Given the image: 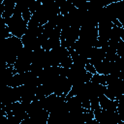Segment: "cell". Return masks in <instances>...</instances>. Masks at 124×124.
Segmentation results:
<instances>
[{"instance_id":"obj_1","label":"cell","mask_w":124,"mask_h":124,"mask_svg":"<svg viewBox=\"0 0 124 124\" xmlns=\"http://www.w3.org/2000/svg\"><path fill=\"white\" fill-rule=\"evenodd\" d=\"M4 21L8 27L11 35L14 37H16L18 39H21L27 30V22H25L24 19L22 18L20 10L16 6V4L15 7L13 16L10 18L4 19Z\"/></svg>"},{"instance_id":"obj_2","label":"cell","mask_w":124,"mask_h":124,"mask_svg":"<svg viewBox=\"0 0 124 124\" xmlns=\"http://www.w3.org/2000/svg\"><path fill=\"white\" fill-rule=\"evenodd\" d=\"M94 119L100 124H119L121 120L117 111H109L101 108L93 110Z\"/></svg>"},{"instance_id":"obj_3","label":"cell","mask_w":124,"mask_h":124,"mask_svg":"<svg viewBox=\"0 0 124 124\" xmlns=\"http://www.w3.org/2000/svg\"><path fill=\"white\" fill-rule=\"evenodd\" d=\"M48 114H49L48 111H46V109H42L36 113L28 115L29 123L30 124H47Z\"/></svg>"},{"instance_id":"obj_4","label":"cell","mask_w":124,"mask_h":124,"mask_svg":"<svg viewBox=\"0 0 124 124\" xmlns=\"http://www.w3.org/2000/svg\"><path fill=\"white\" fill-rule=\"evenodd\" d=\"M98 100H99V106L102 109L109 110V111H116L117 106H118L117 101L109 100L105 95H102L101 97H99Z\"/></svg>"},{"instance_id":"obj_5","label":"cell","mask_w":124,"mask_h":124,"mask_svg":"<svg viewBox=\"0 0 124 124\" xmlns=\"http://www.w3.org/2000/svg\"><path fill=\"white\" fill-rule=\"evenodd\" d=\"M105 56H106L105 51L102 48H100V47H93L92 52L90 54V57L88 59V63H90V64H92L94 66V65L98 64L99 62L103 61L105 59Z\"/></svg>"},{"instance_id":"obj_6","label":"cell","mask_w":124,"mask_h":124,"mask_svg":"<svg viewBox=\"0 0 124 124\" xmlns=\"http://www.w3.org/2000/svg\"><path fill=\"white\" fill-rule=\"evenodd\" d=\"M3 5H4V12L2 15V18L6 19V18H10L13 14H14V10L16 7V1H12V0H5L2 1Z\"/></svg>"},{"instance_id":"obj_7","label":"cell","mask_w":124,"mask_h":124,"mask_svg":"<svg viewBox=\"0 0 124 124\" xmlns=\"http://www.w3.org/2000/svg\"><path fill=\"white\" fill-rule=\"evenodd\" d=\"M91 82L97 83V84H101V85H106V76L104 75H100V74H94L91 77L90 79Z\"/></svg>"},{"instance_id":"obj_8","label":"cell","mask_w":124,"mask_h":124,"mask_svg":"<svg viewBox=\"0 0 124 124\" xmlns=\"http://www.w3.org/2000/svg\"><path fill=\"white\" fill-rule=\"evenodd\" d=\"M84 69H85V71H86L87 73H89V74H91V75L96 74V70H95L94 66H93L92 64H90V63H87V64L85 65Z\"/></svg>"},{"instance_id":"obj_9","label":"cell","mask_w":124,"mask_h":124,"mask_svg":"<svg viewBox=\"0 0 124 124\" xmlns=\"http://www.w3.org/2000/svg\"><path fill=\"white\" fill-rule=\"evenodd\" d=\"M3 12H4V5H3L2 1H0V19L2 18V15H3Z\"/></svg>"}]
</instances>
